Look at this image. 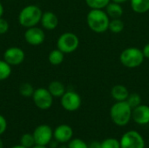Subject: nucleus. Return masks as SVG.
Listing matches in <instances>:
<instances>
[{
	"label": "nucleus",
	"mask_w": 149,
	"mask_h": 148,
	"mask_svg": "<svg viewBox=\"0 0 149 148\" xmlns=\"http://www.w3.org/2000/svg\"><path fill=\"white\" fill-rule=\"evenodd\" d=\"M79 45L78 36L72 32H65L57 40V48L64 53L74 52Z\"/></svg>",
	"instance_id": "obj_5"
},
{
	"label": "nucleus",
	"mask_w": 149,
	"mask_h": 148,
	"mask_svg": "<svg viewBox=\"0 0 149 148\" xmlns=\"http://www.w3.org/2000/svg\"><path fill=\"white\" fill-rule=\"evenodd\" d=\"M110 17L106 10L90 9L86 15V24L91 31L95 33H104L108 30Z\"/></svg>",
	"instance_id": "obj_1"
},
{
	"label": "nucleus",
	"mask_w": 149,
	"mask_h": 148,
	"mask_svg": "<svg viewBox=\"0 0 149 148\" xmlns=\"http://www.w3.org/2000/svg\"><path fill=\"white\" fill-rule=\"evenodd\" d=\"M101 146V142L99 141H93L90 143V145H88L89 148H100Z\"/></svg>",
	"instance_id": "obj_31"
},
{
	"label": "nucleus",
	"mask_w": 149,
	"mask_h": 148,
	"mask_svg": "<svg viewBox=\"0 0 149 148\" xmlns=\"http://www.w3.org/2000/svg\"><path fill=\"white\" fill-rule=\"evenodd\" d=\"M106 12L108 15V17L112 19L113 18H120L123 15V8L120 3H114V2H110L107 6L105 8Z\"/></svg>",
	"instance_id": "obj_16"
},
{
	"label": "nucleus",
	"mask_w": 149,
	"mask_h": 148,
	"mask_svg": "<svg viewBox=\"0 0 149 148\" xmlns=\"http://www.w3.org/2000/svg\"><path fill=\"white\" fill-rule=\"evenodd\" d=\"M73 136V130L68 125H59L53 131V138L58 143L69 142Z\"/></svg>",
	"instance_id": "obj_12"
},
{
	"label": "nucleus",
	"mask_w": 149,
	"mask_h": 148,
	"mask_svg": "<svg viewBox=\"0 0 149 148\" xmlns=\"http://www.w3.org/2000/svg\"><path fill=\"white\" fill-rule=\"evenodd\" d=\"M64 54H65L64 52H62L60 50L57 48L55 50H52L49 53L48 60L52 65H59L64 61V58H65Z\"/></svg>",
	"instance_id": "obj_19"
},
{
	"label": "nucleus",
	"mask_w": 149,
	"mask_h": 148,
	"mask_svg": "<svg viewBox=\"0 0 149 148\" xmlns=\"http://www.w3.org/2000/svg\"><path fill=\"white\" fill-rule=\"evenodd\" d=\"M10 148H26L24 147V146H22V145H17V146H14V147H12Z\"/></svg>",
	"instance_id": "obj_36"
},
{
	"label": "nucleus",
	"mask_w": 149,
	"mask_h": 148,
	"mask_svg": "<svg viewBox=\"0 0 149 148\" xmlns=\"http://www.w3.org/2000/svg\"><path fill=\"white\" fill-rule=\"evenodd\" d=\"M111 1H112V2H114V3H118L122 4V3H124L127 2L128 0H111Z\"/></svg>",
	"instance_id": "obj_34"
},
{
	"label": "nucleus",
	"mask_w": 149,
	"mask_h": 148,
	"mask_svg": "<svg viewBox=\"0 0 149 148\" xmlns=\"http://www.w3.org/2000/svg\"><path fill=\"white\" fill-rule=\"evenodd\" d=\"M3 15V7L2 5V3H0V17H2Z\"/></svg>",
	"instance_id": "obj_35"
},
{
	"label": "nucleus",
	"mask_w": 149,
	"mask_h": 148,
	"mask_svg": "<svg viewBox=\"0 0 149 148\" xmlns=\"http://www.w3.org/2000/svg\"><path fill=\"white\" fill-rule=\"evenodd\" d=\"M0 148H3V143L1 139H0Z\"/></svg>",
	"instance_id": "obj_37"
},
{
	"label": "nucleus",
	"mask_w": 149,
	"mask_h": 148,
	"mask_svg": "<svg viewBox=\"0 0 149 148\" xmlns=\"http://www.w3.org/2000/svg\"><path fill=\"white\" fill-rule=\"evenodd\" d=\"M124 27H125L124 22L120 18H113L110 20L108 30L113 33L118 34L124 30Z\"/></svg>",
	"instance_id": "obj_20"
},
{
	"label": "nucleus",
	"mask_w": 149,
	"mask_h": 148,
	"mask_svg": "<svg viewBox=\"0 0 149 148\" xmlns=\"http://www.w3.org/2000/svg\"><path fill=\"white\" fill-rule=\"evenodd\" d=\"M24 51L19 47H10L3 53V60L11 66L19 65L24 60Z\"/></svg>",
	"instance_id": "obj_10"
},
{
	"label": "nucleus",
	"mask_w": 149,
	"mask_h": 148,
	"mask_svg": "<svg viewBox=\"0 0 149 148\" xmlns=\"http://www.w3.org/2000/svg\"><path fill=\"white\" fill-rule=\"evenodd\" d=\"M58 141L57 140H55V141H52L51 140V142L48 144V146L50 147L49 148H57V147H58Z\"/></svg>",
	"instance_id": "obj_32"
},
{
	"label": "nucleus",
	"mask_w": 149,
	"mask_h": 148,
	"mask_svg": "<svg viewBox=\"0 0 149 148\" xmlns=\"http://www.w3.org/2000/svg\"><path fill=\"white\" fill-rule=\"evenodd\" d=\"M7 129V121L6 119L0 114V135H2Z\"/></svg>",
	"instance_id": "obj_29"
},
{
	"label": "nucleus",
	"mask_w": 149,
	"mask_h": 148,
	"mask_svg": "<svg viewBox=\"0 0 149 148\" xmlns=\"http://www.w3.org/2000/svg\"><path fill=\"white\" fill-rule=\"evenodd\" d=\"M145 57L142 50L137 47H128L124 49L120 55V61L127 68H137L142 65Z\"/></svg>",
	"instance_id": "obj_4"
},
{
	"label": "nucleus",
	"mask_w": 149,
	"mask_h": 148,
	"mask_svg": "<svg viewBox=\"0 0 149 148\" xmlns=\"http://www.w3.org/2000/svg\"><path fill=\"white\" fill-rule=\"evenodd\" d=\"M48 90L51 94L55 98H61L65 92V87L64 84L60 81L54 80L49 84Z\"/></svg>",
	"instance_id": "obj_17"
},
{
	"label": "nucleus",
	"mask_w": 149,
	"mask_h": 148,
	"mask_svg": "<svg viewBox=\"0 0 149 148\" xmlns=\"http://www.w3.org/2000/svg\"><path fill=\"white\" fill-rule=\"evenodd\" d=\"M31 148H49L47 146H43V145H38V144H35Z\"/></svg>",
	"instance_id": "obj_33"
},
{
	"label": "nucleus",
	"mask_w": 149,
	"mask_h": 148,
	"mask_svg": "<svg viewBox=\"0 0 149 148\" xmlns=\"http://www.w3.org/2000/svg\"><path fill=\"white\" fill-rule=\"evenodd\" d=\"M68 148H89L88 145L80 139H73L69 141Z\"/></svg>",
	"instance_id": "obj_27"
},
{
	"label": "nucleus",
	"mask_w": 149,
	"mask_h": 148,
	"mask_svg": "<svg viewBox=\"0 0 149 148\" xmlns=\"http://www.w3.org/2000/svg\"><path fill=\"white\" fill-rule=\"evenodd\" d=\"M126 101L132 107V109H134V108L137 107L138 106L141 105V97L140 94H138L136 92H133V93L129 94V96Z\"/></svg>",
	"instance_id": "obj_24"
},
{
	"label": "nucleus",
	"mask_w": 149,
	"mask_h": 148,
	"mask_svg": "<svg viewBox=\"0 0 149 148\" xmlns=\"http://www.w3.org/2000/svg\"><path fill=\"white\" fill-rule=\"evenodd\" d=\"M132 107L127 101H116L110 109L112 121L118 126H127L132 119Z\"/></svg>",
	"instance_id": "obj_2"
},
{
	"label": "nucleus",
	"mask_w": 149,
	"mask_h": 148,
	"mask_svg": "<svg viewBox=\"0 0 149 148\" xmlns=\"http://www.w3.org/2000/svg\"><path fill=\"white\" fill-rule=\"evenodd\" d=\"M86 5L90 9H105L111 0H85Z\"/></svg>",
	"instance_id": "obj_22"
},
{
	"label": "nucleus",
	"mask_w": 149,
	"mask_h": 148,
	"mask_svg": "<svg viewBox=\"0 0 149 148\" xmlns=\"http://www.w3.org/2000/svg\"><path fill=\"white\" fill-rule=\"evenodd\" d=\"M43 12L41 9L34 4H30L24 7L18 15L19 24L25 28L36 26L42 17Z\"/></svg>",
	"instance_id": "obj_3"
},
{
	"label": "nucleus",
	"mask_w": 149,
	"mask_h": 148,
	"mask_svg": "<svg viewBox=\"0 0 149 148\" xmlns=\"http://www.w3.org/2000/svg\"><path fill=\"white\" fill-rule=\"evenodd\" d=\"M32 134L35 143L38 145L48 146L53 138V131L48 125H40L37 126Z\"/></svg>",
	"instance_id": "obj_9"
},
{
	"label": "nucleus",
	"mask_w": 149,
	"mask_h": 148,
	"mask_svg": "<svg viewBox=\"0 0 149 148\" xmlns=\"http://www.w3.org/2000/svg\"><path fill=\"white\" fill-rule=\"evenodd\" d=\"M41 24L43 28L48 31H52L58 25V18L52 11H45L43 13L41 17Z\"/></svg>",
	"instance_id": "obj_14"
},
{
	"label": "nucleus",
	"mask_w": 149,
	"mask_h": 148,
	"mask_svg": "<svg viewBox=\"0 0 149 148\" xmlns=\"http://www.w3.org/2000/svg\"><path fill=\"white\" fill-rule=\"evenodd\" d=\"M132 119L135 123L141 126L149 124V106L147 105H140L133 109Z\"/></svg>",
	"instance_id": "obj_13"
},
{
	"label": "nucleus",
	"mask_w": 149,
	"mask_h": 148,
	"mask_svg": "<svg viewBox=\"0 0 149 148\" xmlns=\"http://www.w3.org/2000/svg\"><path fill=\"white\" fill-rule=\"evenodd\" d=\"M34 88L30 83H24L19 87V93L25 98L32 97L34 93Z\"/></svg>",
	"instance_id": "obj_23"
},
{
	"label": "nucleus",
	"mask_w": 149,
	"mask_h": 148,
	"mask_svg": "<svg viewBox=\"0 0 149 148\" xmlns=\"http://www.w3.org/2000/svg\"><path fill=\"white\" fill-rule=\"evenodd\" d=\"M20 145L24 146L26 148H31L36 143L34 140V137L33 134L31 133H24L22 135L21 139H20Z\"/></svg>",
	"instance_id": "obj_25"
},
{
	"label": "nucleus",
	"mask_w": 149,
	"mask_h": 148,
	"mask_svg": "<svg viewBox=\"0 0 149 148\" xmlns=\"http://www.w3.org/2000/svg\"><path fill=\"white\" fill-rule=\"evenodd\" d=\"M9 1H13V0H9Z\"/></svg>",
	"instance_id": "obj_39"
},
{
	"label": "nucleus",
	"mask_w": 149,
	"mask_h": 148,
	"mask_svg": "<svg viewBox=\"0 0 149 148\" xmlns=\"http://www.w3.org/2000/svg\"><path fill=\"white\" fill-rule=\"evenodd\" d=\"M45 38V35L44 31L36 26L27 28V30L24 32V39L31 45H40L41 44L44 43Z\"/></svg>",
	"instance_id": "obj_11"
},
{
	"label": "nucleus",
	"mask_w": 149,
	"mask_h": 148,
	"mask_svg": "<svg viewBox=\"0 0 149 148\" xmlns=\"http://www.w3.org/2000/svg\"><path fill=\"white\" fill-rule=\"evenodd\" d=\"M130 92L123 85H116L111 90V96L116 101H126Z\"/></svg>",
	"instance_id": "obj_15"
},
{
	"label": "nucleus",
	"mask_w": 149,
	"mask_h": 148,
	"mask_svg": "<svg viewBox=\"0 0 149 148\" xmlns=\"http://www.w3.org/2000/svg\"><path fill=\"white\" fill-rule=\"evenodd\" d=\"M32 99L35 106L41 110L49 109L53 103V96L46 88H38L34 91Z\"/></svg>",
	"instance_id": "obj_6"
},
{
	"label": "nucleus",
	"mask_w": 149,
	"mask_h": 148,
	"mask_svg": "<svg viewBox=\"0 0 149 148\" xmlns=\"http://www.w3.org/2000/svg\"><path fill=\"white\" fill-rule=\"evenodd\" d=\"M9 30V24L6 19L0 17V35L5 34Z\"/></svg>",
	"instance_id": "obj_28"
},
{
	"label": "nucleus",
	"mask_w": 149,
	"mask_h": 148,
	"mask_svg": "<svg viewBox=\"0 0 149 148\" xmlns=\"http://www.w3.org/2000/svg\"><path fill=\"white\" fill-rule=\"evenodd\" d=\"M11 74V65L5 60H0V81L7 79Z\"/></svg>",
	"instance_id": "obj_21"
},
{
	"label": "nucleus",
	"mask_w": 149,
	"mask_h": 148,
	"mask_svg": "<svg viewBox=\"0 0 149 148\" xmlns=\"http://www.w3.org/2000/svg\"><path fill=\"white\" fill-rule=\"evenodd\" d=\"M58 148H68V147H66V146H61V147H59Z\"/></svg>",
	"instance_id": "obj_38"
},
{
	"label": "nucleus",
	"mask_w": 149,
	"mask_h": 148,
	"mask_svg": "<svg viewBox=\"0 0 149 148\" xmlns=\"http://www.w3.org/2000/svg\"><path fill=\"white\" fill-rule=\"evenodd\" d=\"M120 143V148H145V140L142 135L133 130L125 133Z\"/></svg>",
	"instance_id": "obj_7"
},
{
	"label": "nucleus",
	"mask_w": 149,
	"mask_h": 148,
	"mask_svg": "<svg viewBox=\"0 0 149 148\" xmlns=\"http://www.w3.org/2000/svg\"><path fill=\"white\" fill-rule=\"evenodd\" d=\"M62 107L68 112H75L81 106V98L79 94L73 91H68L64 93L60 100Z\"/></svg>",
	"instance_id": "obj_8"
},
{
	"label": "nucleus",
	"mask_w": 149,
	"mask_h": 148,
	"mask_svg": "<svg viewBox=\"0 0 149 148\" xmlns=\"http://www.w3.org/2000/svg\"><path fill=\"white\" fill-rule=\"evenodd\" d=\"M132 10L138 14L146 13L149 10V0H130Z\"/></svg>",
	"instance_id": "obj_18"
},
{
	"label": "nucleus",
	"mask_w": 149,
	"mask_h": 148,
	"mask_svg": "<svg viewBox=\"0 0 149 148\" xmlns=\"http://www.w3.org/2000/svg\"><path fill=\"white\" fill-rule=\"evenodd\" d=\"M100 148H120V143L116 139L108 138L101 142Z\"/></svg>",
	"instance_id": "obj_26"
},
{
	"label": "nucleus",
	"mask_w": 149,
	"mask_h": 148,
	"mask_svg": "<svg viewBox=\"0 0 149 148\" xmlns=\"http://www.w3.org/2000/svg\"><path fill=\"white\" fill-rule=\"evenodd\" d=\"M142 52H143L145 58H149V43L144 45V47L142 49Z\"/></svg>",
	"instance_id": "obj_30"
}]
</instances>
